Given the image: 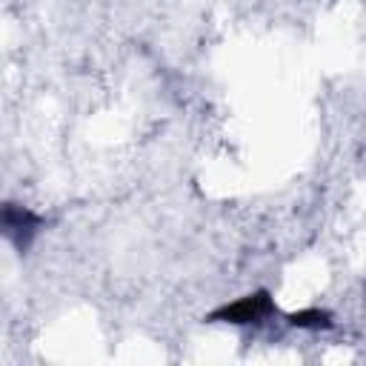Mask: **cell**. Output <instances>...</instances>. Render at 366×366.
I'll use <instances>...</instances> for the list:
<instances>
[{"instance_id": "1", "label": "cell", "mask_w": 366, "mask_h": 366, "mask_svg": "<svg viewBox=\"0 0 366 366\" xmlns=\"http://www.w3.org/2000/svg\"><path fill=\"white\" fill-rule=\"evenodd\" d=\"M274 315V297L266 292V289H257L252 295H243L232 303H223L217 306L209 320H217V323H232V326H260L266 323L269 317Z\"/></svg>"}, {"instance_id": "3", "label": "cell", "mask_w": 366, "mask_h": 366, "mask_svg": "<svg viewBox=\"0 0 366 366\" xmlns=\"http://www.w3.org/2000/svg\"><path fill=\"white\" fill-rule=\"evenodd\" d=\"M332 315L326 309H317V306H309V309H300V312H292L289 315V326L295 329H306V332H323V329H332Z\"/></svg>"}, {"instance_id": "2", "label": "cell", "mask_w": 366, "mask_h": 366, "mask_svg": "<svg viewBox=\"0 0 366 366\" xmlns=\"http://www.w3.org/2000/svg\"><path fill=\"white\" fill-rule=\"evenodd\" d=\"M0 226H3L6 240L17 252H26L34 243V237L40 234V229H43V217L37 212H31L29 206H23V203H3Z\"/></svg>"}]
</instances>
